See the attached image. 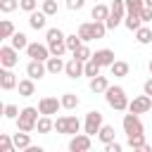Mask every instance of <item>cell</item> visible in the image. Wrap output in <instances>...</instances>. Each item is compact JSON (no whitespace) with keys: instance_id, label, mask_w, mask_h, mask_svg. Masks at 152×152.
Returning a JSON list of instances; mask_svg holds the SVG:
<instances>
[{"instance_id":"34","label":"cell","mask_w":152,"mask_h":152,"mask_svg":"<svg viewBox=\"0 0 152 152\" xmlns=\"http://www.w3.org/2000/svg\"><path fill=\"white\" fill-rule=\"evenodd\" d=\"M131 150H142L145 145H147V140H145V133L142 135H128V142H126Z\"/></svg>"},{"instance_id":"21","label":"cell","mask_w":152,"mask_h":152,"mask_svg":"<svg viewBox=\"0 0 152 152\" xmlns=\"http://www.w3.org/2000/svg\"><path fill=\"white\" fill-rule=\"evenodd\" d=\"M45 66H48V74H59V71H64L66 62H62V57H57V55H50Z\"/></svg>"},{"instance_id":"17","label":"cell","mask_w":152,"mask_h":152,"mask_svg":"<svg viewBox=\"0 0 152 152\" xmlns=\"http://www.w3.org/2000/svg\"><path fill=\"white\" fill-rule=\"evenodd\" d=\"M88 88L95 93V95H104V90L109 88V78L107 76H95V78H90V83H88Z\"/></svg>"},{"instance_id":"11","label":"cell","mask_w":152,"mask_h":152,"mask_svg":"<svg viewBox=\"0 0 152 152\" xmlns=\"http://www.w3.org/2000/svg\"><path fill=\"white\" fill-rule=\"evenodd\" d=\"M26 55H28L31 59L48 62V57H50V48H48V43H28V48H26Z\"/></svg>"},{"instance_id":"33","label":"cell","mask_w":152,"mask_h":152,"mask_svg":"<svg viewBox=\"0 0 152 152\" xmlns=\"http://www.w3.org/2000/svg\"><path fill=\"white\" fill-rule=\"evenodd\" d=\"M81 45H83V38H81L78 33H71V36H66V50H69L71 55H74V52H76Z\"/></svg>"},{"instance_id":"26","label":"cell","mask_w":152,"mask_h":152,"mask_svg":"<svg viewBox=\"0 0 152 152\" xmlns=\"http://www.w3.org/2000/svg\"><path fill=\"white\" fill-rule=\"evenodd\" d=\"M10 45H12V48H17V50H26V48H28V38H26V33L14 31V36L10 38Z\"/></svg>"},{"instance_id":"44","label":"cell","mask_w":152,"mask_h":152,"mask_svg":"<svg viewBox=\"0 0 152 152\" xmlns=\"http://www.w3.org/2000/svg\"><path fill=\"white\" fill-rule=\"evenodd\" d=\"M83 5H86V0H66V7H69L71 12H76V10H83Z\"/></svg>"},{"instance_id":"35","label":"cell","mask_w":152,"mask_h":152,"mask_svg":"<svg viewBox=\"0 0 152 152\" xmlns=\"http://www.w3.org/2000/svg\"><path fill=\"white\" fill-rule=\"evenodd\" d=\"M14 24L10 21V19H2V24H0V38H12L14 36Z\"/></svg>"},{"instance_id":"38","label":"cell","mask_w":152,"mask_h":152,"mask_svg":"<svg viewBox=\"0 0 152 152\" xmlns=\"http://www.w3.org/2000/svg\"><path fill=\"white\" fill-rule=\"evenodd\" d=\"M40 10H43L48 17H55V14H57V0H43Z\"/></svg>"},{"instance_id":"48","label":"cell","mask_w":152,"mask_h":152,"mask_svg":"<svg viewBox=\"0 0 152 152\" xmlns=\"http://www.w3.org/2000/svg\"><path fill=\"white\" fill-rule=\"evenodd\" d=\"M147 69H150V74H152V59H150V64H147Z\"/></svg>"},{"instance_id":"39","label":"cell","mask_w":152,"mask_h":152,"mask_svg":"<svg viewBox=\"0 0 152 152\" xmlns=\"http://www.w3.org/2000/svg\"><path fill=\"white\" fill-rule=\"evenodd\" d=\"M19 7V0H0V12L2 14H10Z\"/></svg>"},{"instance_id":"2","label":"cell","mask_w":152,"mask_h":152,"mask_svg":"<svg viewBox=\"0 0 152 152\" xmlns=\"http://www.w3.org/2000/svg\"><path fill=\"white\" fill-rule=\"evenodd\" d=\"M45 43L50 48V55H57L62 57L66 52V36L59 31V28H48L45 31Z\"/></svg>"},{"instance_id":"24","label":"cell","mask_w":152,"mask_h":152,"mask_svg":"<svg viewBox=\"0 0 152 152\" xmlns=\"http://www.w3.org/2000/svg\"><path fill=\"white\" fill-rule=\"evenodd\" d=\"M12 138H14V147H17V150H21V152L31 145V135H28L26 131H17Z\"/></svg>"},{"instance_id":"19","label":"cell","mask_w":152,"mask_h":152,"mask_svg":"<svg viewBox=\"0 0 152 152\" xmlns=\"http://www.w3.org/2000/svg\"><path fill=\"white\" fill-rule=\"evenodd\" d=\"M128 71H131V66H128V62H124V59H114V64L109 66V74H112L114 78H124V76H128Z\"/></svg>"},{"instance_id":"10","label":"cell","mask_w":152,"mask_h":152,"mask_svg":"<svg viewBox=\"0 0 152 152\" xmlns=\"http://www.w3.org/2000/svg\"><path fill=\"white\" fill-rule=\"evenodd\" d=\"M38 109H40V114L52 116V114H57V112L62 109V100H57V97H52V95H45V97L38 100Z\"/></svg>"},{"instance_id":"3","label":"cell","mask_w":152,"mask_h":152,"mask_svg":"<svg viewBox=\"0 0 152 152\" xmlns=\"http://www.w3.org/2000/svg\"><path fill=\"white\" fill-rule=\"evenodd\" d=\"M38 114H40L38 107H24V109L19 112V116H17V131H26V133L36 131V124H38V119H40Z\"/></svg>"},{"instance_id":"30","label":"cell","mask_w":152,"mask_h":152,"mask_svg":"<svg viewBox=\"0 0 152 152\" xmlns=\"http://www.w3.org/2000/svg\"><path fill=\"white\" fill-rule=\"evenodd\" d=\"M109 10H112L109 14H112V17H119V19H124L126 12H128V10H126V0H112Z\"/></svg>"},{"instance_id":"8","label":"cell","mask_w":152,"mask_h":152,"mask_svg":"<svg viewBox=\"0 0 152 152\" xmlns=\"http://www.w3.org/2000/svg\"><path fill=\"white\" fill-rule=\"evenodd\" d=\"M150 109H152V97L147 93H142V95H138L128 102V112H133V114H145Z\"/></svg>"},{"instance_id":"40","label":"cell","mask_w":152,"mask_h":152,"mask_svg":"<svg viewBox=\"0 0 152 152\" xmlns=\"http://www.w3.org/2000/svg\"><path fill=\"white\" fill-rule=\"evenodd\" d=\"M93 31H95V40H100V38H104V33H107V24L93 19Z\"/></svg>"},{"instance_id":"46","label":"cell","mask_w":152,"mask_h":152,"mask_svg":"<svg viewBox=\"0 0 152 152\" xmlns=\"http://www.w3.org/2000/svg\"><path fill=\"white\" fill-rule=\"evenodd\" d=\"M142 93H147V95L152 97V76H150V78H147V81L142 83Z\"/></svg>"},{"instance_id":"4","label":"cell","mask_w":152,"mask_h":152,"mask_svg":"<svg viewBox=\"0 0 152 152\" xmlns=\"http://www.w3.org/2000/svg\"><path fill=\"white\" fill-rule=\"evenodd\" d=\"M55 131L62 133V135H76V133L81 131V121H78V116H74V114L57 116V119H55Z\"/></svg>"},{"instance_id":"47","label":"cell","mask_w":152,"mask_h":152,"mask_svg":"<svg viewBox=\"0 0 152 152\" xmlns=\"http://www.w3.org/2000/svg\"><path fill=\"white\" fill-rule=\"evenodd\" d=\"M145 5H147V7H152V0H145Z\"/></svg>"},{"instance_id":"36","label":"cell","mask_w":152,"mask_h":152,"mask_svg":"<svg viewBox=\"0 0 152 152\" xmlns=\"http://www.w3.org/2000/svg\"><path fill=\"white\" fill-rule=\"evenodd\" d=\"M19 112H21V109H19L17 104H12V102L2 107V114H5V119H10V121H17V116H19Z\"/></svg>"},{"instance_id":"7","label":"cell","mask_w":152,"mask_h":152,"mask_svg":"<svg viewBox=\"0 0 152 152\" xmlns=\"http://www.w3.org/2000/svg\"><path fill=\"white\" fill-rule=\"evenodd\" d=\"M17 64H19V50L12 48V45H2L0 48V66L14 69Z\"/></svg>"},{"instance_id":"29","label":"cell","mask_w":152,"mask_h":152,"mask_svg":"<svg viewBox=\"0 0 152 152\" xmlns=\"http://www.w3.org/2000/svg\"><path fill=\"white\" fill-rule=\"evenodd\" d=\"M135 40H138L140 45H150V43H152V28H150V26H140V28L135 31Z\"/></svg>"},{"instance_id":"9","label":"cell","mask_w":152,"mask_h":152,"mask_svg":"<svg viewBox=\"0 0 152 152\" xmlns=\"http://www.w3.org/2000/svg\"><path fill=\"white\" fill-rule=\"evenodd\" d=\"M93 135H88L86 131L83 133H76V135H71V140H69V150L71 152H88L90 150V145H93V140H90Z\"/></svg>"},{"instance_id":"13","label":"cell","mask_w":152,"mask_h":152,"mask_svg":"<svg viewBox=\"0 0 152 152\" xmlns=\"http://www.w3.org/2000/svg\"><path fill=\"white\" fill-rule=\"evenodd\" d=\"M83 64H86V62H81L78 57H71V59L66 62V66H64V74H66V78H71V81L81 78V76H83Z\"/></svg>"},{"instance_id":"41","label":"cell","mask_w":152,"mask_h":152,"mask_svg":"<svg viewBox=\"0 0 152 152\" xmlns=\"http://www.w3.org/2000/svg\"><path fill=\"white\" fill-rule=\"evenodd\" d=\"M142 7H145V0H126V10L128 12H142Z\"/></svg>"},{"instance_id":"31","label":"cell","mask_w":152,"mask_h":152,"mask_svg":"<svg viewBox=\"0 0 152 152\" xmlns=\"http://www.w3.org/2000/svg\"><path fill=\"white\" fill-rule=\"evenodd\" d=\"M100 69H102V66H100L95 59H88V62L83 64V76H88V78H95V76L100 74Z\"/></svg>"},{"instance_id":"14","label":"cell","mask_w":152,"mask_h":152,"mask_svg":"<svg viewBox=\"0 0 152 152\" xmlns=\"http://www.w3.org/2000/svg\"><path fill=\"white\" fill-rule=\"evenodd\" d=\"M17 76H14V71L12 69H7V66H2L0 69V88L2 90H12V88H17Z\"/></svg>"},{"instance_id":"43","label":"cell","mask_w":152,"mask_h":152,"mask_svg":"<svg viewBox=\"0 0 152 152\" xmlns=\"http://www.w3.org/2000/svg\"><path fill=\"white\" fill-rule=\"evenodd\" d=\"M124 150V145L121 142H116V140H112V142H107L104 145V152H121Z\"/></svg>"},{"instance_id":"12","label":"cell","mask_w":152,"mask_h":152,"mask_svg":"<svg viewBox=\"0 0 152 152\" xmlns=\"http://www.w3.org/2000/svg\"><path fill=\"white\" fill-rule=\"evenodd\" d=\"M45 74H48L45 62H40V59H31V62L26 64V76H31L33 81H40Z\"/></svg>"},{"instance_id":"37","label":"cell","mask_w":152,"mask_h":152,"mask_svg":"<svg viewBox=\"0 0 152 152\" xmlns=\"http://www.w3.org/2000/svg\"><path fill=\"white\" fill-rule=\"evenodd\" d=\"M74 57H78L81 62H88V59H93V50H90V48H88V45L83 43V45H81V48H78V50L74 52Z\"/></svg>"},{"instance_id":"32","label":"cell","mask_w":152,"mask_h":152,"mask_svg":"<svg viewBox=\"0 0 152 152\" xmlns=\"http://www.w3.org/2000/svg\"><path fill=\"white\" fill-rule=\"evenodd\" d=\"M0 152H17L14 147V138L7 133H0Z\"/></svg>"},{"instance_id":"20","label":"cell","mask_w":152,"mask_h":152,"mask_svg":"<svg viewBox=\"0 0 152 152\" xmlns=\"http://www.w3.org/2000/svg\"><path fill=\"white\" fill-rule=\"evenodd\" d=\"M124 26H126L128 31H138V28L142 26V17H140L138 12H126V17H124Z\"/></svg>"},{"instance_id":"27","label":"cell","mask_w":152,"mask_h":152,"mask_svg":"<svg viewBox=\"0 0 152 152\" xmlns=\"http://www.w3.org/2000/svg\"><path fill=\"white\" fill-rule=\"evenodd\" d=\"M59 100H62V109H76V107L81 104V100H78L76 93H64Z\"/></svg>"},{"instance_id":"6","label":"cell","mask_w":152,"mask_h":152,"mask_svg":"<svg viewBox=\"0 0 152 152\" xmlns=\"http://www.w3.org/2000/svg\"><path fill=\"white\" fill-rule=\"evenodd\" d=\"M102 114L97 112V109H90L88 114H86V121H83V131L88 133V135H97L100 133V128H102Z\"/></svg>"},{"instance_id":"28","label":"cell","mask_w":152,"mask_h":152,"mask_svg":"<svg viewBox=\"0 0 152 152\" xmlns=\"http://www.w3.org/2000/svg\"><path fill=\"white\" fill-rule=\"evenodd\" d=\"M36 131H38V133H50V131H55V121H52L48 114H40V119H38V124H36Z\"/></svg>"},{"instance_id":"18","label":"cell","mask_w":152,"mask_h":152,"mask_svg":"<svg viewBox=\"0 0 152 152\" xmlns=\"http://www.w3.org/2000/svg\"><path fill=\"white\" fill-rule=\"evenodd\" d=\"M17 90H19L21 97H31V95L36 93V81H33L31 76H26V78H21V81L17 83Z\"/></svg>"},{"instance_id":"1","label":"cell","mask_w":152,"mask_h":152,"mask_svg":"<svg viewBox=\"0 0 152 152\" xmlns=\"http://www.w3.org/2000/svg\"><path fill=\"white\" fill-rule=\"evenodd\" d=\"M104 100H107V104L112 107V109H116V112H126L128 109V95H126V90L121 88V86H109L107 90H104Z\"/></svg>"},{"instance_id":"15","label":"cell","mask_w":152,"mask_h":152,"mask_svg":"<svg viewBox=\"0 0 152 152\" xmlns=\"http://www.w3.org/2000/svg\"><path fill=\"white\" fill-rule=\"evenodd\" d=\"M93 59H95L100 66H112V64H114V50H109V48L95 50V52H93Z\"/></svg>"},{"instance_id":"22","label":"cell","mask_w":152,"mask_h":152,"mask_svg":"<svg viewBox=\"0 0 152 152\" xmlns=\"http://www.w3.org/2000/svg\"><path fill=\"white\" fill-rule=\"evenodd\" d=\"M109 12H112V10H109L107 5H102V2H97V5H95V7L90 10V17H93L95 21H107V17H109Z\"/></svg>"},{"instance_id":"16","label":"cell","mask_w":152,"mask_h":152,"mask_svg":"<svg viewBox=\"0 0 152 152\" xmlns=\"http://www.w3.org/2000/svg\"><path fill=\"white\" fill-rule=\"evenodd\" d=\"M28 26L33 28V31H43L45 26H48V14L40 10V12H31L28 14Z\"/></svg>"},{"instance_id":"45","label":"cell","mask_w":152,"mask_h":152,"mask_svg":"<svg viewBox=\"0 0 152 152\" xmlns=\"http://www.w3.org/2000/svg\"><path fill=\"white\" fill-rule=\"evenodd\" d=\"M140 17H142V24H150L152 21V7H142V12H140Z\"/></svg>"},{"instance_id":"42","label":"cell","mask_w":152,"mask_h":152,"mask_svg":"<svg viewBox=\"0 0 152 152\" xmlns=\"http://www.w3.org/2000/svg\"><path fill=\"white\" fill-rule=\"evenodd\" d=\"M36 7H38V0H19V10H24V12H36Z\"/></svg>"},{"instance_id":"23","label":"cell","mask_w":152,"mask_h":152,"mask_svg":"<svg viewBox=\"0 0 152 152\" xmlns=\"http://www.w3.org/2000/svg\"><path fill=\"white\" fill-rule=\"evenodd\" d=\"M97 138H100V142H102V145L112 142V140L116 138V131H114V126H109V124H102V128H100Z\"/></svg>"},{"instance_id":"25","label":"cell","mask_w":152,"mask_h":152,"mask_svg":"<svg viewBox=\"0 0 152 152\" xmlns=\"http://www.w3.org/2000/svg\"><path fill=\"white\" fill-rule=\"evenodd\" d=\"M78 36L83 38V43H90V40H95V31H93V21H83V24L78 26Z\"/></svg>"},{"instance_id":"5","label":"cell","mask_w":152,"mask_h":152,"mask_svg":"<svg viewBox=\"0 0 152 152\" xmlns=\"http://www.w3.org/2000/svg\"><path fill=\"white\" fill-rule=\"evenodd\" d=\"M121 126H124V133H126V138H128V135H142V133H145V128H142V121H140V114H133V112L124 114V121H121Z\"/></svg>"}]
</instances>
